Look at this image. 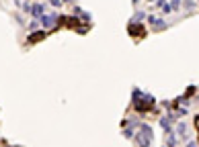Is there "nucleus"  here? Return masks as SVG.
Wrapping results in <instances>:
<instances>
[{
	"mask_svg": "<svg viewBox=\"0 0 199 147\" xmlns=\"http://www.w3.org/2000/svg\"><path fill=\"white\" fill-rule=\"evenodd\" d=\"M66 22H68V27H76V24H78V18H66Z\"/></svg>",
	"mask_w": 199,
	"mask_h": 147,
	"instance_id": "nucleus-9",
	"label": "nucleus"
},
{
	"mask_svg": "<svg viewBox=\"0 0 199 147\" xmlns=\"http://www.w3.org/2000/svg\"><path fill=\"white\" fill-rule=\"evenodd\" d=\"M136 139H138V145L140 147H150V139H152V127L146 125V122H142L140 125V131L136 133Z\"/></svg>",
	"mask_w": 199,
	"mask_h": 147,
	"instance_id": "nucleus-2",
	"label": "nucleus"
},
{
	"mask_svg": "<svg viewBox=\"0 0 199 147\" xmlns=\"http://www.w3.org/2000/svg\"><path fill=\"white\" fill-rule=\"evenodd\" d=\"M148 22L150 24H154V27H156V29H164V20H160V18H156V16H148Z\"/></svg>",
	"mask_w": 199,
	"mask_h": 147,
	"instance_id": "nucleus-4",
	"label": "nucleus"
},
{
	"mask_svg": "<svg viewBox=\"0 0 199 147\" xmlns=\"http://www.w3.org/2000/svg\"><path fill=\"white\" fill-rule=\"evenodd\" d=\"M166 143H168V147H172V145H176V137H168V141H166Z\"/></svg>",
	"mask_w": 199,
	"mask_h": 147,
	"instance_id": "nucleus-11",
	"label": "nucleus"
},
{
	"mask_svg": "<svg viewBox=\"0 0 199 147\" xmlns=\"http://www.w3.org/2000/svg\"><path fill=\"white\" fill-rule=\"evenodd\" d=\"M33 16H41L43 18V4H33Z\"/></svg>",
	"mask_w": 199,
	"mask_h": 147,
	"instance_id": "nucleus-8",
	"label": "nucleus"
},
{
	"mask_svg": "<svg viewBox=\"0 0 199 147\" xmlns=\"http://www.w3.org/2000/svg\"><path fill=\"white\" fill-rule=\"evenodd\" d=\"M197 143H199V139H197Z\"/></svg>",
	"mask_w": 199,
	"mask_h": 147,
	"instance_id": "nucleus-13",
	"label": "nucleus"
},
{
	"mask_svg": "<svg viewBox=\"0 0 199 147\" xmlns=\"http://www.w3.org/2000/svg\"><path fill=\"white\" fill-rule=\"evenodd\" d=\"M179 133H181V135H185V133H187V127H185V122H181V125H179Z\"/></svg>",
	"mask_w": 199,
	"mask_h": 147,
	"instance_id": "nucleus-10",
	"label": "nucleus"
},
{
	"mask_svg": "<svg viewBox=\"0 0 199 147\" xmlns=\"http://www.w3.org/2000/svg\"><path fill=\"white\" fill-rule=\"evenodd\" d=\"M170 122H172V116H170V114H168V116H164V118H160L162 129H164V131H168V133H170Z\"/></svg>",
	"mask_w": 199,
	"mask_h": 147,
	"instance_id": "nucleus-6",
	"label": "nucleus"
},
{
	"mask_svg": "<svg viewBox=\"0 0 199 147\" xmlns=\"http://www.w3.org/2000/svg\"><path fill=\"white\" fill-rule=\"evenodd\" d=\"M154 96L152 94H146V92H142V90H134V104H136V110H150L152 106H154Z\"/></svg>",
	"mask_w": 199,
	"mask_h": 147,
	"instance_id": "nucleus-1",
	"label": "nucleus"
},
{
	"mask_svg": "<svg viewBox=\"0 0 199 147\" xmlns=\"http://www.w3.org/2000/svg\"><path fill=\"white\" fill-rule=\"evenodd\" d=\"M127 31H129V35H131V37H134V35H136V37H144V27H142L140 22H131Z\"/></svg>",
	"mask_w": 199,
	"mask_h": 147,
	"instance_id": "nucleus-3",
	"label": "nucleus"
},
{
	"mask_svg": "<svg viewBox=\"0 0 199 147\" xmlns=\"http://www.w3.org/2000/svg\"><path fill=\"white\" fill-rule=\"evenodd\" d=\"M43 37H45V33H43V31H37V33H31V35H29V43H37V41H41Z\"/></svg>",
	"mask_w": 199,
	"mask_h": 147,
	"instance_id": "nucleus-5",
	"label": "nucleus"
},
{
	"mask_svg": "<svg viewBox=\"0 0 199 147\" xmlns=\"http://www.w3.org/2000/svg\"><path fill=\"white\" fill-rule=\"evenodd\" d=\"M41 22H43V27H54V22H56V14H54V16H51V14L43 16V18H41Z\"/></svg>",
	"mask_w": 199,
	"mask_h": 147,
	"instance_id": "nucleus-7",
	"label": "nucleus"
},
{
	"mask_svg": "<svg viewBox=\"0 0 199 147\" xmlns=\"http://www.w3.org/2000/svg\"><path fill=\"white\" fill-rule=\"evenodd\" d=\"M187 147H197V145H195V143H189V145H187Z\"/></svg>",
	"mask_w": 199,
	"mask_h": 147,
	"instance_id": "nucleus-12",
	"label": "nucleus"
}]
</instances>
